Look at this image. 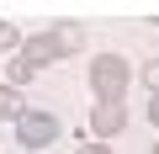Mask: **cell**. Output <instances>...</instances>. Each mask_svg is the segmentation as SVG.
Returning a JSON list of instances; mask_svg holds the SVG:
<instances>
[{
  "label": "cell",
  "mask_w": 159,
  "mask_h": 154,
  "mask_svg": "<svg viewBox=\"0 0 159 154\" xmlns=\"http://www.w3.org/2000/svg\"><path fill=\"white\" fill-rule=\"evenodd\" d=\"M127 91H133V64L122 53H96L90 58V96H96V106H127Z\"/></svg>",
  "instance_id": "6da1fadb"
},
{
  "label": "cell",
  "mask_w": 159,
  "mask_h": 154,
  "mask_svg": "<svg viewBox=\"0 0 159 154\" xmlns=\"http://www.w3.org/2000/svg\"><path fill=\"white\" fill-rule=\"evenodd\" d=\"M53 138H58V117H53V112L27 106V112L16 117V143H21V149H48Z\"/></svg>",
  "instance_id": "7a4b0ae2"
},
{
  "label": "cell",
  "mask_w": 159,
  "mask_h": 154,
  "mask_svg": "<svg viewBox=\"0 0 159 154\" xmlns=\"http://www.w3.org/2000/svg\"><path fill=\"white\" fill-rule=\"evenodd\" d=\"M127 106H90V138L96 143H106V138H117L122 128H127Z\"/></svg>",
  "instance_id": "3957f363"
},
{
  "label": "cell",
  "mask_w": 159,
  "mask_h": 154,
  "mask_svg": "<svg viewBox=\"0 0 159 154\" xmlns=\"http://www.w3.org/2000/svg\"><path fill=\"white\" fill-rule=\"evenodd\" d=\"M21 58H27L32 69H48V64H58V48H53V37H48V32H27Z\"/></svg>",
  "instance_id": "277c9868"
},
{
  "label": "cell",
  "mask_w": 159,
  "mask_h": 154,
  "mask_svg": "<svg viewBox=\"0 0 159 154\" xmlns=\"http://www.w3.org/2000/svg\"><path fill=\"white\" fill-rule=\"evenodd\" d=\"M48 37L58 48V58H69V53L85 48V27H80V21H58V27H48Z\"/></svg>",
  "instance_id": "5b68a950"
},
{
  "label": "cell",
  "mask_w": 159,
  "mask_h": 154,
  "mask_svg": "<svg viewBox=\"0 0 159 154\" xmlns=\"http://www.w3.org/2000/svg\"><path fill=\"white\" fill-rule=\"evenodd\" d=\"M27 80H37V69H32L21 53H16V58H6V85H11V91H21Z\"/></svg>",
  "instance_id": "8992f818"
},
{
  "label": "cell",
  "mask_w": 159,
  "mask_h": 154,
  "mask_svg": "<svg viewBox=\"0 0 159 154\" xmlns=\"http://www.w3.org/2000/svg\"><path fill=\"white\" fill-rule=\"evenodd\" d=\"M21 43H27V32H21V27L0 21V53H6V58H16V53H21Z\"/></svg>",
  "instance_id": "52a82bcc"
},
{
  "label": "cell",
  "mask_w": 159,
  "mask_h": 154,
  "mask_svg": "<svg viewBox=\"0 0 159 154\" xmlns=\"http://www.w3.org/2000/svg\"><path fill=\"white\" fill-rule=\"evenodd\" d=\"M21 112H27V101H21V91H11V85H0V117H11V122H16Z\"/></svg>",
  "instance_id": "ba28073f"
},
{
  "label": "cell",
  "mask_w": 159,
  "mask_h": 154,
  "mask_svg": "<svg viewBox=\"0 0 159 154\" xmlns=\"http://www.w3.org/2000/svg\"><path fill=\"white\" fill-rule=\"evenodd\" d=\"M138 80H143V85H148V91H154V96H159V58H148V64H143V69H138Z\"/></svg>",
  "instance_id": "9c48e42d"
},
{
  "label": "cell",
  "mask_w": 159,
  "mask_h": 154,
  "mask_svg": "<svg viewBox=\"0 0 159 154\" xmlns=\"http://www.w3.org/2000/svg\"><path fill=\"white\" fill-rule=\"evenodd\" d=\"M74 154H111V149H106V143H96V138H85V143H80Z\"/></svg>",
  "instance_id": "30bf717a"
},
{
  "label": "cell",
  "mask_w": 159,
  "mask_h": 154,
  "mask_svg": "<svg viewBox=\"0 0 159 154\" xmlns=\"http://www.w3.org/2000/svg\"><path fill=\"white\" fill-rule=\"evenodd\" d=\"M143 117H148V122L159 128V96H148V112H143Z\"/></svg>",
  "instance_id": "8fae6325"
},
{
  "label": "cell",
  "mask_w": 159,
  "mask_h": 154,
  "mask_svg": "<svg viewBox=\"0 0 159 154\" xmlns=\"http://www.w3.org/2000/svg\"><path fill=\"white\" fill-rule=\"evenodd\" d=\"M154 149H159V143H154Z\"/></svg>",
  "instance_id": "7c38bea8"
},
{
  "label": "cell",
  "mask_w": 159,
  "mask_h": 154,
  "mask_svg": "<svg viewBox=\"0 0 159 154\" xmlns=\"http://www.w3.org/2000/svg\"><path fill=\"white\" fill-rule=\"evenodd\" d=\"M154 154H159V149H154Z\"/></svg>",
  "instance_id": "4fadbf2b"
}]
</instances>
